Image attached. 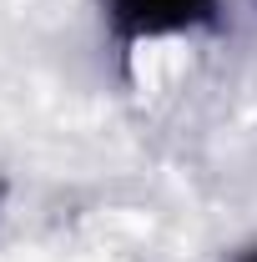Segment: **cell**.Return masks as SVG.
<instances>
[{"instance_id": "cell-1", "label": "cell", "mask_w": 257, "mask_h": 262, "mask_svg": "<svg viewBox=\"0 0 257 262\" xmlns=\"http://www.w3.org/2000/svg\"><path fill=\"white\" fill-rule=\"evenodd\" d=\"M222 0H101V20L116 40H166L212 26Z\"/></svg>"}, {"instance_id": "cell-2", "label": "cell", "mask_w": 257, "mask_h": 262, "mask_svg": "<svg viewBox=\"0 0 257 262\" xmlns=\"http://www.w3.org/2000/svg\"><path fill=\"white\" fill-rule=\"evenodd\" d=\"M237 262H257V247H247V252H237Z\"/></svg>"}]
</instances>
